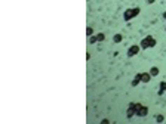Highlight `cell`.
<instances>
[{"mask_svg":"<svg viewBox=\"0 0 166 124\" xmlns=\"http://www.w3.org/2000/svg\"><path fill=\"white\" fill-rule=\"evenodd\" d=\"M140 12H141L140 8H129V9H126L125 13H123V19H125L126 22H129L131 19L136 18V16L140 15Z\"/></svg>","mask_w":166,"mask_h":124,"instance_id":"obj_1","label":"cell"},{"mask_svg":"<svg viewBox=\"0 0 166 124\" xmlns=\"http://www.w3.org/2000/svg\"><path fill=\"white\" fill-rule=\"evenodd\" d=\"M156 39L153 37V35H145L144 39L141 40V43H140V46H141V49L144 50V49H150V47H154L156 46Z\"/></svg>","mask_w":166,"mask_h":124,"instance_id":"obj_2","label":"cell"},{"mask_svg":"<svg viewBox=\"0 0 166 124\" xmlns=\"http://www.w3.org/2000/svg\"><path fill=\"white\" fill-rule=\"evenodd\" d=\"M140 50H141V46L140 45H132L129 49H128V56L132 58V56H135V55H138Z\"/></svg>","mask_w":166,"mask_h":124,"instance_id":"obj_3","label":"cell"},{"mask_svg":"<svg viewBox=\"0 0 166 124\" xmlns=\"http://www.w3.org/2000/svg\"><path fill=\"white\" fill-rule=\"evenodd\" d=\"M133 115H136L135 102H131V103H129V106H128V111H126V117H128V118H132Z\"/></svg>","mask_w":166,"mask_h":124,"instance_id":"obj_4","label":"cell"},{"mask_svg":"<svg viewBox=\"0 0 166 124\" xmlns=\"http://www.w3.org/2000/svg\"><path fill=\"white\" fill-rule=\"evenodd\" d=\"M138 75H140V80H141V83H148L150 80H151V74H150V71L148 72H138Z\"/></svg>","mask_w":166,"mask_h":124,"instance_id":"obj_5","label":"cell"},{"mask_svg":"<svg viewBox=\"0 0 166 124\" xmlns=\"http://www.w3.org/2000/svg\"><path fill=\"white\" fill-rule=\"evenodd\" d=\"M147 114H148V106H145V105H143V106L136 111V115L141 117V118H143V117H147Z\"/></svg>","mask_w":166,"mask_h":124,"instance_id":"obj_6","label":"cell"},{"mask_svg":"<svg viewBox=\"0 0 166 124\" xmlns=\"http://www.w3.org/2000/svg\"><path fill=\"white\" fill-rule=\"evenodd\" d=\"M159 72H160V71H159V68H157V67H151V68H150V74H151L153 77H157V75H159Z\"/></svg>","mask_w":166,"mask_h":124,"instance_id":"obj_7","label":"cell"},{"mask_svg":"<svg viewBox=\"0 0 166 124\" xmlns=\"http://www.w3.org/2000/svg\"><path fill=\"white\" fill-rule=\"evenodd\" d=\"M166 92V81H160V90H159V95L162 96Z\"/></svg>","mask_w":166,"mask_h":124,"instance_id":"obj_8","label":"cell"},{"mask_svg":"<svg viewBox=\"0 0 166 124\" xmlns=\"http://www.w3.org/2000/svg\"><path fill=\"white\" fill-rule=\"evenodd\" d=\"M122 40H123L122 34H114V37H113V42H114V43H120Z\"/></svg>","mask_w":166,"mask_h":124,"instance_id":"obj_9","label":"cell"},{"mask_svg":"<svg viewBox=\"0 0 166 124\" xmlns=\"http://www.w3.org/2000/svg\"><path fill=\"white\" fill-rule=\"evenodd\" d=\"M140 83H141V80H140V75L136 74V75H135V79L132 80V83H131V84H132V87H136Z\"/></svg>","mask_w":166,"mask_h":124,"instance_id":"obj_10","label":"cell"},{"mask_svg":"<svg viewBox=\"0 0 166 124\" xmlns=\"http://www.w3.org/2000/svg\"><path fill=\"white\" fill-rule=\"evenodd\" d=\"M97 39H98V42H104V40H105V34H104V33H98V34H97Z\"/></svg>","mask_w":166,"mask_h":124,"instance_id":"obj_11","label":"cell"},{"mask_svg":"<svg viewBox=\"0 0 166 124\" xmlns=\"http://www.w3.org/2000/svg\"><path fill=\"white\" fill-rule=\"evenodd\" d=\"M89 43H90V45H94V43H98V39H97V35H90V37H89Z\"/></svg>","mask_w":166,"mask_h":124,"instance_id":"obj_12","label":"cell"},{"mask_svg":"<svg viewBox=\"0 0 166 124\" xmlns=\"http://www.w3.org/2000/svg\"><path fill=\"white\" fill-rule=\"evenodd\" d=\"M86 34H88V37L94 35V28H92V27H88V28H86Z\"/></svg>","mask_w":166,"mask_h":124,"instance_id":"obj_13","label":"cell"},{"mask_svg":"<svg viewBox=\"0 0 166 124\" xmlns=\"http://www.w3.org/2000/svg\"><path fill=\"white\" fill-rule=\"evenodd\" d=\"M156 121H157V123H162V121H163V115H157V117H156Z\"/></svg>","mask_w":166,"mask_h":124,"instance_id":"obj_14","label":"cell"},{"mask_svg":"<svg viewBox=\"0 0 166 124\" xmlns=\"http://www.w3.org/2000/svg\"><path fill=\"white\" fill-rule=\"evenodd\" d=\"M108 123H110L108 120H102V121H101V124H108Z\"/></svg>","mask_w":166,"mask_h":124,"instance_id":"obj_15","label":"cell"},{"mask_svg":"<svg viewBox=\"0 0 166 124\" xmlns=\"http://www.w3.org/2000/svg\"><path fill=\"white\" fill-rule=\"evenodd\" d=\"M156 0H147V3H148V5H151V3H154Z\"/></svg>","mask_w":166,"mask_h":124,"instance_id":"obj_16","label":"cell"},{"mask_svg":"<svg viewBox=\"0 0 166 124\" xmlns=\"http://www.w3.org/2000/svg\"><path fill=\"white\" fill-rule=\"evenodd\" d=\"M163 18H165V19H166V12H165V13H163Z\"/></svg>","mask_w":166,"mask_h":124,"instance_id":"obj_17","label":"cell"}]
</instances>
